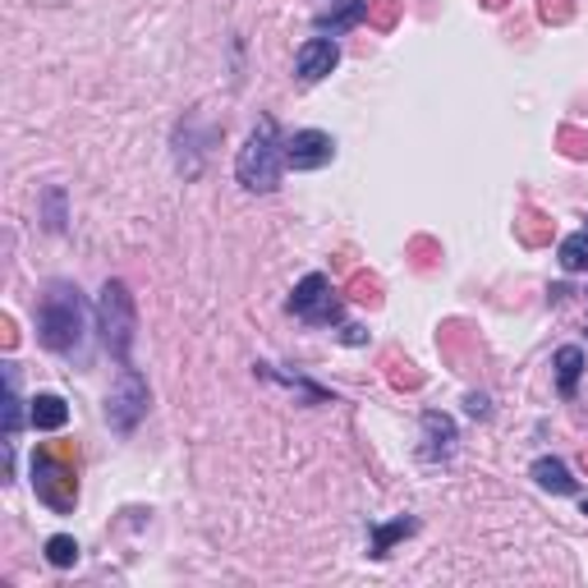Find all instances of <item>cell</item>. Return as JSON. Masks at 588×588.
Listing matches in <instances>:
<instances>
[{
	"mask_svg": "<svg viewBox=\"0 0 588 588\" xmlns=\"http://www.w3.org/2000/svg\"><path fill=\"white\" fill-rule=\"evenodd\" d=\"M37 341L51 354H83V341H88V304H83L78 285L70 281H51L47 294L37 304Z\"/></svg>",
	"mask_w": 588,
	"mask_h": 588,
	"instance_id": "1",
	"label": "cell"
},
{
	"mask_svg": "<svg viewBox=\"0 0 588 588\" xmlns=\"http://www.w3.org/2000/svg\"><path fill=\"white\" fill-rule=\"evenodd\" d=\"M281 175H285V134L277 130V120L262 115L235 157V180L248 194H277Z\"/></svg>",
	"mask_w": 588,
	"mask_h": 588,
	"instance_id": "2",
	"label": "cell"
},
{
	"mask_svg": "<svg viewBox=\"0 0 588 588\" xmlns=\"http://www.w3.org/2000/svg\"><path fill=\"white\" fill-rule=\"evenodd\" d=\"M97 327H101V345H107L120 364H130V350H134V294L124 281H107L101 285V299H97Z\"/></svg>",
	"mask_w": 588,
	"mask_h": 588,
	"instance_id": "3",
	"label": "cell"
},
{
	"mask_svg": "<svg viewBox=\"0 0 588 588\" xmlns=\"http://www.w3.org/2000/svg\"><path fill=\"white\" fill-rule=\"evenodd\" d=\"M33 492H37L41 506H51L56 515H70L74 501H78L74 465L65 455H56V451H37L33 455Z\"/></svg>",
	"mask_w": 588,
	"mask_h": 588,
	"instance_id": "4",
	"label": "cell"
},
{
	"mask_svg": "<svg viewBox=\"0 0 588 588\" xmlns=\"http://www.w3.org/2000/svg\"><path fill=\"white\" fill-rule=\"evenodd\" d=\"M143 414H147V377L134 364H120V377H115V387L107 395V424L120 437H130Z\"/></svg>",
	"mask_w": 588,
	"mask_h": 588,
	"instance_id": "5",
	"label": "cell"
},
{
	"mask_svg": "<svg viewBox=\"0 0 588 588\" xmlns=\"http://www.w3.org/2000/svg\"><path fill=\"white\" fill-rule=\"evenodd\" d=\"M294 318H304L313 327H331V322H341V299H335V290L331 281L322 277V271H308V277L294 285L290 294V304H285Z\"/></svg>",
	"mask_w": 588,
	"mask_h": 588,
	"instance_id": "6",
	"label": "cell"
},
{
	"mask_svg": "<svg viewBox=\"0 0 588 588\" xmlns=\"http://www.w3.org/2000/svg\"><path fill=\"white\" fill-rule=\"evenodd\" d=\"M335 161V138L322 130H294L285 134V171H322Z\"/></svg>",
	"mask_w": 588,
	"mask_h": 588,
	"instance_id": "7",
	"label": "cell"
},
{
	"mask_svg": "<svg viewBox=\"0 0 588 588\" xmlns=\"http://www.w3.org/2000/svg\"><path fill=\"white\" fill-rule=\"evenodd\" d=\"M335 65H341V47H335V37H308L299 51H294V74H299L304 83H318L327 78Z\"/></svg>",
	"mask_w": 588,
	"mask_h": 588,
	"instance_id": "8",
	"label": "cell"
},
{
	"mask_svg": "<svg viewBox=\"0 0 588 588\" xmlns=\"http://www.w3.org/2000/svg\"><path fill=\"white\" fill-rule=\"evenodd\" d=\"M451 451H455V418L428 409L424 414V446H418V455L424 460H446Z\"/></svg>",
	"mask_w": 588,
	"mask_h": 588,
	"instance_id": "9",
	"label": "cell"
},
{
	"mask_svg": "<svg viewBox=\"0 0 588 588\" xmlns=\"http://www.w3.org/2000/svg\"><path fill=\"white\" fill-rule=\"evenodd\" d=\"M529 478L552 497H575V488H579V482L571 478V469H565V460H556V455H538L529 465Z\"/></svg>",
	"mask_w": 588,
	"mask_h": 588,
	"instance_id": "10",
	"label": "cell"
},
{
	"mask_svg": "<svg viewBox=\"0 0 588 588\" xmlns=\"http://www.w3.org/2000/svg\"><path fill=\"white\" fill-rule=\"evenodd\" d=\"M28 424L37 432H60L70 424V405H65V395H51V391H41L28 401Z\"/></svg>",
	"mask_w": 588,
	"mask_h": 588,
	"instance_id": "11",
	"label": "cell"
},
{
	"mask_svg": "<svg viewBox=\"0 0 588 588\" xmlns=\"http://www.w3.org/2000/svg\"><path fill=\"white\" fill-rule=\"evenodd\" d=\"M364 19H368V0H335V10L318 14V33L322 37H341L350 28H359Z\"/></svg>",
	"mask_w": 588,
	"mask_h": 588,
	"instance_id": "12",
	"label": "cell"
},
{
	"mask_svg": "<svg viewBox=\"0 0 588 588\" xmlns=\"http://www.w3.org/2000/svg\"><path fill=\"white\" fill-rule=\"evenodd\" d=\"M552 368H556V391L565 395V401H575L579 377H584V350H579V345H561L556 359H552Z\"/></svg>",
	"mask_w": 588,
	"mask_h": 588,
	"instance_id": "13",
	"label": "cell"
},
{
	"mask_svg": "<svg viewBox=\"0 0 588 588\" xmlns=\"http://www.w3.org/2000/svg\"><path fill=\"white\" fill-rule=\"evenodd\" d=\"M556 262H561V271H571V277L588 271V230H575V235H565L556 244Z\"/></svg>",
	"mask_w": 588,
	"mask_h": 588,
	"instance_id": "14",
	"label": "cell"
},
{
	"mask_svg": "<svg viewBox=\"0 0 588 588\" xmlns=\"http://www.w3.org/2000/svg\"><path fill=\"white\" fill-rule=\"evenodd\" d=\"M19 428H24V405H19V368L5 364V441H14Z\"/></svg>",
	"mask_w": 588,
	"mask_h": 588,
	"instance_id": "15",
	"label": "cell"
},
{
	"mask_svg": "<svg viewBox=\"0 0 588 588\" xmlns=\"http://www.w3.org/2000/svg\"><path fill=\"white\" fill-rule=\"evenodd\" d=\"M414 529H418V519H405V515H401V519H391V524H382V529L372 534V556H387V552H391V542H395V538H409Z\"/></svg>",
	"mask_w": 588,
	"mask_h": 588,
	"instance_id": "16",
	"label": "cell"
},
{
	"mask_svg": "<svg viewBox=\"0 0 588 588\" xmlns=\"http://www.w3.org/2000/svg\"><path fill=\"white\" fill-rule=\"evenodd\" d=\"M41 217H47V230H56V235H60V230H65V188H60V184H51L47 188V194H41Z\"/></svg>",
	"mask_w": 588,
	"mask_h": 588,
	"instance_id": "17",
	"label": "cell"
},
{
	"mask_svg": "<svg viewBox=\"0 0 588 588\" xmlns=\"http://www.w3.org/2000/svg\"><path fill=\"white\" fill-rule=\"evenodd\" d=\"M47 561L56 565V571H70V565L78 561V542H74L70 534H56V538H47Z\"/></svg>",
	"mask_w": 588,
	"mask_h": 588,
	"instance_id": "18",
	"label": "cell"
},
{
	"mask_svg": "<svg viewBox=\"0 0 588 588\" xmlns=\"http://www.w3.org/2000/svg\"><path fill=\"white\" fill-rule=\"evenodd\" d=\"M465 405H469V414H474V418H482V414H488V395H469Z\"/></svg>",
	"mask_w": 588,
	"mask_h": 588,
	"instance_id": "19",
	"label": "cell"
},
{
	"mask_svg": "<svg viewBox=\"0 0 588 588\" xmlns=\"http://www.w3.org/2000/svg\"><path fill=\"white\" fill-rule=\"evenodd\" d=\"M584 515H588V501H584Z\"/></svg>",
	"mask_w": 588,
	"mask_h": 588,
	"instance_id": "20",
	"label": "cell"
},
{
	"mask_svg": "<svg viewBox=\"0 0 588 588\" xmlns=\"http://www.w3.org/2000/svg\"><path fill=\"white\" fill-rule=\"evenodd\" d=\"M584 230H588V225H584Z\"/></svg>",
	"mask_w": 588,
	"mask_h": 588,
	"instance_id": "21",
	"label": "cell"
}]
</instances>
